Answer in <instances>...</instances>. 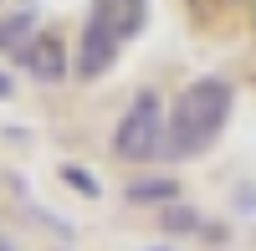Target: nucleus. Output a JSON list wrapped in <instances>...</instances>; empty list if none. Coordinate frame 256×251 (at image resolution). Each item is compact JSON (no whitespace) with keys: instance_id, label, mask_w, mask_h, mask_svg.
Segmentation results:
<instances>
[{"instance_id":"obj_2","label":"nucleus","mask_w":256,"mask_h":251,"mask_svg":"<svg viewBox=\"0 0 256 251\" xmlns=\"http://www.w3.org/2000/svg\"><path fill=\"white\" fill-rule=\"evenodd\" d=\"M113 144H118L123 159H138V164H144V159H159V154L169 149V118H164L159 92H138L134 102H128V113H123V123H118Z\"/></svg>"},{"instance_id":"obj_10","label":"nucleus","mask_w":256,"mask_h":251,"mask_svg":"<svg viewBox=\"0 0 256 251\" xmlns=\"http://www.w3.org/2000/svg\"><path fill=\"white\" fill-rule=\"evenodd\" d=\"M0 251H6V241H0Z\"/></svg>"},{"instance_id":"obj_4","label":"nucleus","mask_w":256,"mask_h":251,"mask_svg":"<svg viewBox=\"0 0 256 251\" xmlns=\"http://www.w3.org/2000/svg\"><path fill=\"white\" fill-rule=\"evenodd\" d=\"M20 67H26L36 82H62V77H67V52H62V36L36 31L31 46L20 52Z\"/></svg>"},{"instance_id":"obj_3","label":"nucleus","mask_w":256,"mask_h":251,"mask_svg":"<svg viewBox=\"0 0 256 251\" xmlns=\"http://www.w3.org/2000/svg\"><path fill=\"white\" fill-rule=\"evenodd\" d=\"M144 20H148V0H92L88 26L102 31V36H113L118 46H123L128 36L144 31Z\"/></svg>"},{"instance_id":"obj_8","label":"nucleus","mask_w":256,"mask_h":251,"mask_svg":"<svg viewBox=\"0 0 256 251\" xmlns=\"http://www.w3.org/2000/svg\"><path fill=\"white\" fill-rule=\"evenodd\" d=\"M164 226H169V231H195V210H180V205L174 200H169V210H164Z\"/></svg>"},{"instance_id":"obj_9","label":"nucleus","mask_w":256,"mask_h":251,"mask_svg":"<svg viewBox=\"0 0 256 251\" xmlns=\"http://www.w3.org/2000/svg\"><path fill=\"white\" fill-rule=\"evenodd\" d=\"M0 98H10V77L6 72H0Z\"/></svg>"},{"instance_id":"obj_1","label":"nucleus","mask_w":256,"mask_h":251,"mask_svg":"<svg viewBox=\"0 0 256 251\" xmlns=\"http://www.w3.org/2000/svg\"><path fill=\"white\" fill-rule=\"evenodd\" d=\"M230 102H236V92H230L226 77L190 82L180 92V102H174V113H169V149L174 154H205L210 144L220 138V128H226Z\"/></svg>"},{"instance_id":"obj_7","label":"nucleus","mask_w":256,"mask_h":251,"mask_svg":"<svg viewBox=\"0 0 256 251\" xmlns=\"http://www.w3.org/2000/svg\"><path fill=\"white\" fill-rule=\"evenodd\" d=\"M154 200H180V184L174 180H138V184H128V205H154Z\"/></svg>"},{"instance_id":"obj_6","label":"nucleus","mask_w":256,"mask_h":251,"mask_svg":"<svg viewBox=\"0 0 256 251\" xmlns=\"http://www.w3.org/2000/svg\"><path fill=\"white\" fill-rule=\"evenodd\" d=\"M31 36H36V10L0 16V52H6V56H20V52L31 46Z\"/></svg>"},{"instance_id":"obj_5","label":"nucleus","mask_w":256,"mask_h":251,"mask_svg":"<svg viewBox=\"0 0 256 251\" xmlns=\"http://www.w3.org/2000/svg\"><path fill=\"white\" fill-rule=\"evenodd\" d=\"M118 52H123V46H118L113 36H102V31L88 26V31H82V41H77V77H88V82L102 77V72L118 62Z\"/></svg>"}]
</instances>
